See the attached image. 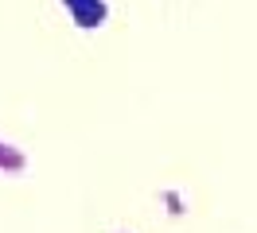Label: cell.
Segmentation results:
<instances>
[{
    "instance_id": "1",
    "label": "cell",
    "mask_w": 257,
    "mask_h": 233,
    "mask_svg": "<svg viewBox=\"0 0 257 233\" xmlns=\"http://www.w3.org/2000/svg\"><path fill=\"white\" fill-rule=\"evenodd\" d=\"M63 8L70 12V20H74L82 31H94L109 20V4H105V0H63Z\"/></svg>"
},
{
    "instance_id": "2",
    "label": "cell",
    "mask_w": 257,
    "mask_h": 233,
    "mask_svg": "<svg viewBox=\"0 0 257 233\" xmlns=\"http://www.w3.org/2000/svg\"><path fill=\"white\" fill-rule=\"evenodd\" d=\"M28 167V155H24V148H16L12 140L0 136V171L4 175H16V171Z\"/></svg>"
},
{
    "instance_id": "3",
    "label": "cell",
    "mask_w": 257,
    "mask_h": 233,
    "mask_svg": "<svg viewBox=\"0 0 257 233\" xmlns=\"http://www.w3.org/2000/svg\"><path fill=\"white\" fill-rule=\"evenodd\" d=\"M164 202L172 206V214H183V198H179L176 190H164Z\"/></svg>"
}]
</instances>
